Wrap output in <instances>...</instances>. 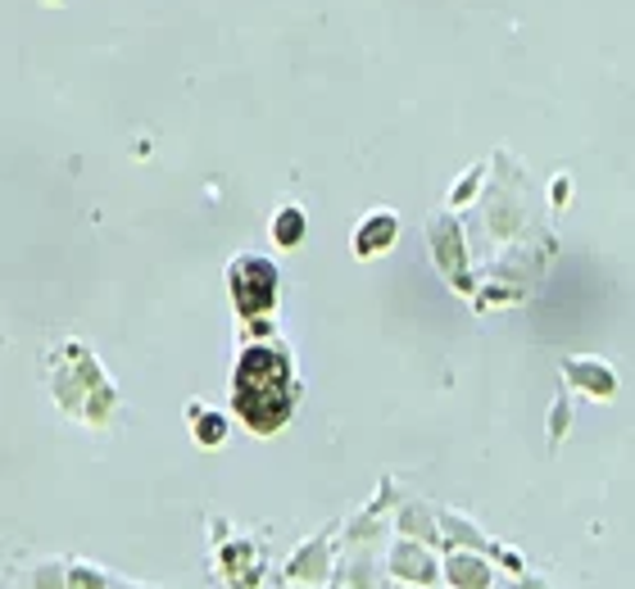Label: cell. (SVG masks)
Segmentation results:
<instances>
[{"mask_svg":"<svg viewBox=\"0 0 635 589\" xmlns=\"http://www.w3.org/2000/svg\"><path fill=\"white\" fill-rule=\"evenodd\" d=\"M237 409L259 431H273L291 413V367L273 349H250L237 373Z\"/></svg>","mask_w":635,"mask_h":589,"instance_id":"6da1fadb","label":"cell"}]
</instances>
